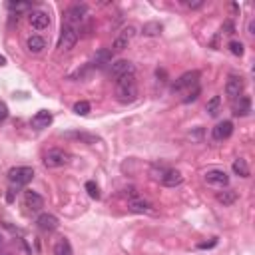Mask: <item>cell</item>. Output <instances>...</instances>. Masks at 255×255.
Instances as JSON below:
<instances>
[{
    "mask_svg": "<svg viewBox=\"0 0 255 255\" xmlns=\"http://www.w3.org/2000/svg\"><path fill=\"white\" fill-rule=\"evenodd\" d=\"M86 12H88L86 4H72V6L68 8V12H66V24H70V26H78V24L84 20Z\"/></svg>",
    "mask_w": 255,
    "mask_h": 255,
    "instance_id": "9c48e42d",
    "label": "cell"
},
{
    "mask_svg": "<svg viewBox=\"0 0 255 255\" xmlns=\"http://www.w3.org/2000/svg\"><path fill=\"white\" fill-rule=\"evenodd\" d=\"M54 255H74V253H72V245H70V241H68L66 237H62V239L56 241V245H54Z\"/></svg>",
    "mask_w": 255,
    "mask_h": 255,
    "instance_id": "7402d4cb",
    "label": "cell"
},
{
    "mask_svg": "<svg viewBox=\"0 0 255 255\" xmlns=\"http://www.w3.org/2000/svg\"><path fill=\"white\" fill-rule=\"evenodd\" d=\"M199 92H201V90H199V86H193V90H190V94H188V96L184 98V102H186V104L193 102V100H195V98L199 96Z\"/></svg>",
    "mask_w": 255,
    "mask_h": 255,
    "instance_id": "4dcf8cb0",
    "label": "cell"
},
{
    "mask_svg": "<svg viewBox=\"0 0 255 255\" xmlns=\"http://www.w3.org/2000/svg\"><path fill=\"white\" fill-rule=\"evenodd\" d=\"M128 207H130L132 211H136V213H146V211H152V203H150V201H146V199H140V197L130 199V203H128Z\"/></svg>",
    "mask_w": 255,
    "mask_h": 255,
    "instance_id": "d6986e66",
    "label": "cell"
},
{
    "mask_svg": "<svg viewBox=\"0 0 255 255\" xmlns=\"http://www.w3.org/2000/svg\"><path fill=\"white\" fill-rule=\"evenodd\" d=\"M24 203H26V207H28L30 211H38V209L44 207V199H42V195H38L36 191H26V193H24Z\"/></svg>",
    "mask_w": 255,
    "mask_h": 255,
    "instance_id": "5bb4252c",
    "label": "cell"
},
{
    "mask_svg": "<svg viewBox=\"0 0 255 255\" xmlns=\"http://www.w3.org/2000/svg\"><path fill=\"white\" fill-rule=\"evenodd\" d=\"M162 30H164V26H162L160 22H146V24L142 26V34H144V36H160Z\"/></svg>",
    "mask_w": 255,
    "mask_h": 255,
    "instance_id": "603a6c76",
    "label": "cell"
},
{
    "mask_svg": "<svg viewBox=\"0 0 255 255\" xmlns=\"http://www.w3.org/2000/svg\"><path fill=\"white\" fill-rule=\"evenodd\" d=\"M50 124H52V114H50V112H46V110L36 112V114H34V118H32V126H34V128H38V130H44V128H48Z\"/></svg>",
    "mask_w": 255,
    "mask_h": 255,
    "instance_id": "2e32d148",
    "label": "cell"
},
{
    "mask_svg": "<svg viewBox=\"0 0 255 255\" xmlns=\"http://www.w3.org/2000/svg\"><path fill=\"white\" fill-rule=\"evenodd\" d=\"M186 4H188L191 10H195V8H201V6H203V0H197V2H186Z\"/></svg>",
    "mask_w": 255,
    "mask_h": 255,
    "instance_id": "d6a6232c",
    "label": "cell"
},
{
    "mask_svg": "<svg viewBox=\"0 0 255 255\" xmlns=\"http://www.w3.org/2000/svg\"><path fill=\"white\" fill-rule=\"evenodd\" d=\"M215 197H217V201L223 203V205H233V203L237 201V191H235V190H223V191H219Z\"/></svg>",
    "mask_w": 255,
    "mask_h": 255,
    "instance_id": "ffe728a7",
    "label": "cell"
},
{
    "mask_svg": "<svg viewBox=\"0 0 255 255\" xmlns=\"http://www.w3.org/2000/svg\"><path fill=\"white\" fill-rule=\"evenodd\" d=\"M44 164L46 168H62L68 164V154L64 150H50L44 156Z\"/></svg>",
    "mask_w": 255,
    "mask_h": 255,
    "instance_id": "52a82bcc",
    "label": "cell"
},
{
    "mask_svg": "<svg viewBox=\"0 0 255 255\" xmlns=\"http://www.w3.org/2000/svg\"><path fill=\"white\" fill-rule=\"evenodd\" d=\"M251 112V98L249 96H241L239 104L235 106V116H247Z\"/></svg>",
    "mask_w": 255,
    "mask_h": 255,
    "instance_id": "d4e9b609",
    "label": "cell"
},
{
    "mask_svg": "<svg viewBox=\"0 0 255 255\" xmlns=\"http://www.w3.org/2000/svg\"><path fill=\"white\" fill-rule=\"evenodd\" d=\"M6 64V58L4 56H0V66H4Z\"/></svg>",
    "mask_w": 255,
    "mask_h": 255,
    "instance_id": "836d02e7",
    "label": "cell"
},
{
    "mask_svg": "<svg viewBox=\"0 0 255 255\" xmlns=\"http://www.w3.org/2000/svg\"><path fill=\"white\" fill-rule=\"evenodd\" d=\"M36 223H38V227H40L42 231H54V229L58 227V219H56L52 213H42V215L36 219Z\"/></svg>",
    "mask_w": 255,
    "mask_h": 255,
    "instance_id": "ac0fdd59",
    "label": "cell"
},
{
    "mask_svg": "<svg viewBox=\"0 0 255 255\" xmlns=\"http://www.w3.org/2000/svg\"><path fill=\"white\" fill-rule=\"evenodd\" d=\"M116 98L122 104H132L138 98V84L134 76H126L116 80Z\"/></svg>",
    "mask_w": 255,
    "mask_h": 255,
    "instance_id": "6da1fadb",
    "label": "cell"
},
{
    "mask_svg": "<svg viewBox=\"0 0 255 255\" xmlns=\"http://www.w3.org/2000/svg\"><path fill=\"white\" fill-rule=\"evenodd\" d=\"M205 182L209 186H219V188H225L229 184V176L223 172V170H209L205 172Z\"/></svg>",
    "mask_w": 255,
    "mask_h": 255,
    "instance_id": "7c38bea8",
    "label": "cell"
},
{
    "mask_svg": "<svg viewBox=\"0 0 255 255\" xmlns=\"http://www.w3.org/2000/svg\"><path fill=\"white\" fill-rule=\"evenodd\" d=\"M110 76L116 80L126 78V76H134V64L130 60H116L110 66Z\"/></svg>",
    "mask_w": 255,
    "mask_h": 255,
    "instance_id": "277c9868",
    "label": "cell"
},
{
    "mask_svg": "<svg viewBox=\"0 0 255 255\" xmlns=\"http://www.w3.org/2000/svg\"><path fill=\"white\" fill-rule=\"evenodd\" d=\"M76 42H78V28H76V26H70V24H64V26H62V32H60L58 48L64 52V50L74 48Z\"/></svg>",
    "mask_w": 255,
    "mask_h": 255,
    "instance_id": "3957f363",
    "label": "cell"
},
{
    "mask_svg": "<svg viewBox=\"0 0 255 255\" xmlns=\"http://www.w3.org/2000/svg\"><path fill=\"white\" fill-rule=\"evenodd\" d=\"M86 191L90 193L92 199H100V188L94 182H86Z\"/></svg>",
    "mask_w": 255,
    "mask_h": 255,
    "instance_id": "f546056e",
    "label": "cell"
},
{
    "mask_svg": "<svg viewBox=\"0 0 255 255\" xmlns=\"http://www.w3.org/2000/svg\"><path fill=\"white\" fill-rule=\"evenodd\" d=\"M28 22L34 30H46L50 26V14L46 10H32L28 16Z\"/></svg>",
    "mask_w": 255,
    "mask_h": 255,
    "instance_id": "8992f818",
    "label": "cell"
},
{
    "mask_svg": "<svg viewBox=\"0 0 255 255\" xmlns=\"http://www.w3.org/2000/svg\"><path fill=\"white\" fill-rule=\"evenodd\" d=\"M225 94L231 100L241 98V94H243V78L241 76H229V80L225 84Z\"/></svg>",
    "mask_w": 255,
    "mask_h": 255,
    "instance_id": "30bf717a",
    "label": "cell"
},
{
    "mask_svg": "<svg viewBox=\"0 0 255 255\" xmlns=\"http://www.w3.org/2000/svg\"><path fill=\"white\" fill-rule=\"evenodd\" d=\"M32 178H34V170L30 166H18L8 172V180L14 186H26L32 182Z\"/></svg>",
    "mask_w": 255,
    "mask_h": 255,
    "instance_id": "7a4b0ae2",
    "label": "cell"
},
{
    "mask_svg": "<svg viewBox=\"0 0 255 255\" xmlns=\"http://www.w3.org/2000/svg\"><path fill=\"white\" fill-rule=\"evenodd\" d=\"M0 247H2V235H0Z\"/></svg>",
    "mask_w": 255,
    "mask_h": 255,
    "instance_id": "e575fe53",
    "label": "cell"
},
{
    "mask_svg": "<svg viewBox=\"0 0 255 255\" xmlns=\"http://www.w3.org/2000/svg\"><path fill=\"white\" fill-rule=\"evenodd\" d=\"M134 34H136V28L134 26H126L118 36H116V40H114V44H112V48L114 50H126L128 48V44L132 42V38H134Z\"/></svg>",
    "mask_w": 255,
    "mask_h": 255,
    "instance_id": "ba28073f",
    "label": "cell"
},
{
    "mask_svg": "<svg viewBox=\"0 0 255 255\" xmlns=\"http://www.w3.org/2000/svg\"><path fill=\"white\" fill-rule=\"evenodd\" d=\"M64 138H68V140H76V142H82V144H88V146H94V144H98V142H100V138H98V136L88 134V132H66V134H64Z\"/></svg>",
    "mask_w": 255,
    "mask_h": 255,
    "instance_id": "4fadbf2b",
    "label": "cell"
},
{
    "mask_svg": "<svg viewBox=\"0 0 255 255\" xmlns=\"http://www.w3.org/2000/svg\"><path fill=\"white\" fill-rule=\"evenodd\" d=\"M245 46H243V42H239V40H231L229 42V50H231V54H235V56H243V50Z\"/></svg>",
    "mask_w": 255,
    "mask_h": 255,
    "instance_id": "f1b7e54d",
    "label": "cell"
},
{
    "mask_svg": "<svg viewBox=\"0 0 255 255\" xmlns=\"http://www.w3.org/2000/svg\"><path fill=\"white\" fill-rule=\"evenodd\" d=\"M197 80H199V72L197 70H193V72H186V74H182L174 84H172V92H182V90H186V88H193V86H197Z\"/></svg>",
    "mask_w": 255,
    "mask_h": 255,
    "instance_id": "5b68a950",
    "label": "cell"
},
{
    "mask_svg": "<svg viewBox=\"0 0 255 255\" xmlns=\"http://www.w3.org/2000/svg\"><path fill=\"white\" fill-rule=\"evenodd\" d=\"M205 112H207L211 118L219 116V112H221V98H219V96H213V98L205 104Z\"/></svg>",
    "mask_w": 255,
    "mask_h": 255,
    "instance_id": "cb8c5ba5",
    "label": "cell"
},
{
    "mask_svg": "<svg viewBox=\"0 0 255 255\" xmlns=\"http://www.w3.org/2000/svg\"><path fill=\"white\" fill-rule=\"evenodd\" d=\"M90 110H92V106L88 102H76L74 104V112L78 116H86V114H90Z\"/></svg>",
    "mask_w": 255,
    "mask_h": 255,
    "instance_id": "83f0119b",
    "label": "cell"
},
{
    "mask_svg": "<svg viewBox=\"0 0 255 255\" xmlns=\"http://www.w3.org/2000/svg\"><path fill=\"white\" fill-rule=\"evenodd\" d=\"M231 134H233V124H231L229 120L219 122V124L213 128V130H211V138H213L215 142H223V140H227Z\"/></svg>",
    "mask_w": 255,
    "mask_h": 255,
    "instance_id": "8fae6325",
    "label": "cell"
},
{
    "mask_svg": "<svg viewBox=\"0 0 255 255\" xmlns=\"http://www.w3.org/2000/svg\"><path fill=\"white\" fill-rule=\"evenodd\" d=\"M231 168H233V174H235V176H239V178H249V166H247V162H245L243 158H237Z\"/></svg>",
    "mask_w": 255,
    "mask_h": 255,
    "instance_id": "44dd1931",
    "label": "cell"
},
{
    "mask_svg": "<svg viewBox=\"0 0 255 255\" xmlns=\"http://www.w3.org/2000/svg\"><path fill=\"white\" fill-rule=\"evenodd\" d=\"M166 188H176V186H180L182 182H184V176L178 172V170H166V174H164V178L160 180Z\"/></svg>",
    "mask_w": 255,
    "mask_h": 255,
    "instance_id": "9a60e30c",
    "label": "cell"
},
{
    "mask_svg": "<svg viewBox=\"0 0 255 255\" xmlns=\"http://www.w3.org/2000/svg\"><path fill=\"white\" fill-rule=\"evenodd\" d=\"M8 8H10L12 12H16V14H22V12L32 10V4H30V2H10Z\"/></svg>",
    "mask_w": 255,
    "mask_h": 255,
    "instance_id": "4316f807",
    "label": "cell"
},
{
    "mask_svg": "<svg viewBox=\"0 0 255 255\" xmlns=\"http://www.w3.org/2000/svg\"><path fill=\"white\" fill-rule=\"evenodd\" d=\"M8 118V106L4 102H0V122Z\"/></svg>",
    "mask_w": 255,
    "mask_h": 255,
    "instance_id": "1f68e13d",
    "label": "cell"
},
{
    "mask_svg": "<svg viewBox=\"0 0 255 255\" xmlns=\"http://www.w3.org/2000/svg\"><path fill=\"white\" fill-rule=\"evenodd\" d=\"M96 64L104 66V64H112V50L110 48H102L96 52Z\"/></svg>",
    "mask_w": 255,
    "mask_h": 255,
    "instance_id": "484cf974",
    "label": "cell"
},
{
    "mask_svg": "<svg viewBox=\"0 0 255 255\" xmlns=\"http://www.w3.org/2000/svg\"><path fill=\"white\" fill-rule=\"evenodd\" d=\"M26 48H28V52H32V54H40V52L46 48V40H44L42 36H38V34H32V36H28V40H26Z\"/></svg>",
    "mask_w": 255,
    "mask_h": 255,
    "instance_id": "e0dca14e",
    "label": "cell"
}]
</instances>
